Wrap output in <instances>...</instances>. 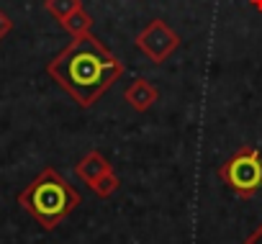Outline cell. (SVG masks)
<instances>
[{"label":"cell","mask_w":262,"mask_h":244,"mask_svg":"<svg viewBox=\"0 0 262 244\" xmlns=\"http://www.w3.org/2000/svg\"><path fill=\"white\" fill-rule=\"evenodd\" d=\"M49 77L82 108L98 103L105 90L123 75V64L93 34L75 36L49 64Z\"/></svg>","instance_id":"obj_1"},{"label":"cell","mask_w":262,"mask_h":244,"mask_svg":"<svg viewBox=\"0 0 262 244\" xmlns=\"http://www.w3.org/2000/svg\"><path fill=\"white\" fill-rule=\"evenodd\" d=\"M160 98V90L147 80V77H139L134 80L126 90H123V100L131 105V110H137V113H147Z\"/></svg>","instance_id":"obj_5"},{"label":"cell","mask_w":262,"mask_h":244,"mask_svg":"<svg viewBox=\"0 0 262 244\" xmlns=\"http://www.w3.org/2000/svg\"><path fill=\"white\" fill-rule=\"evenodd\" d=\"M118 185H121V178L116 175V170L111 167L105 175H100L93 185H90V190L98 195V198H111L116 190H118Z\"/></svg>","instance_id":"obj_8"},{"label":"cell","mask_w":262,"mask_h":244,"mask_svg":"<svg viewBox=\"0 0 262 244\" xmlns=\"http://www.w3.org/2000/svg\"><path fill=\"white\" fill-rule=\"evenodd\" d=\"M249 3H252V6L257 8V11H262V0H249Z\"/></svg>","instance_id":"obj_12"},{"label":"cell","mask_w":262,"mask_h":244,"mask_svg":"<svg viewBox=\"0 0 262 244\" xmlns=\"http://www.w3.org/2000/svg\"><path fill=\"white\" fill-rule=\"evenodd\" d=\"M11 31H13V21H11V16L3 8H0V41H3Z\"/></svg>","instance_id":"obj_10"},{"label":"cell","mask_w":262,"mask_h":244,"mask_svg":"<svg viewBox=\"0 0 262 244\" xmlns=\"http://www.w3.org/2000/svg\"><path fill=\"white\" fill-rule=\"evenodd\" d=\"M80 193L70 185V180L57 172L54 167L41 170L21 193H18V206L44 229L52 231L57 229L77 206H80Z\"/></svg>","instance_id":"obj_2"},{"label":"cell","mask_w":262,"mask_h":244,"mask_svg":"<svg viewBox=\"0 0 262 244\" xmlns=\"http://www.w3.org/2000/svg\"><path fill=\"white\" fill-rule=\"evenodd\" d=\"M62 29L75 39V36H85V34H90V29H93V16L85 11V8H77L75 13H70L64 21H62Z\"/></svg>","instance_id":"obj_7"},{"label":"cell","mask_w":262,"mask_h":244,"mask_svg":"<svg viewBox=\"0 0 262 244\" xmlns=\"http://www.w3.org/2000/svg\"><path fill=\"white\" fill-rule=\"evenodd\" d=\"M134 44H137V49H142V52L147 54L149 62L162 64V62L180 47V36H178L165 21L155 18V21H149V24L137 34Z\"/></svg>","instance_id":"obj_4"},{"label":"cell","mask_w":262,"mask_h":244,"mask_svg":"<svg viewBox=\"0 0 262 244\" xmlns=\"http://www.w3.org/2000/svg\"><path fill=\"white\" fill-rule=\"evenodd\" d=\"M221 183L236 193L239 198H252L262 188V154L257 147H242L236 149L221 167H219Z\"/></svg>","instance_id":"obj_3"},{"label":"cell","mask_w":262,"mask_h":244,"mask_svg":"<svg viewBox=\"0 0 262 244\" xmlns=\"http://www.w3.org/2000/svg\"><path fill=\"white\" fill-rule=\"evenodd\" d=\"M111 167H113V165H111V162H108V160H105L100 152H88V154H85V157L75 165V175H77V178H80V180H82L88 188H90V185H93V183H95L100 175H105Z\"/></svg>","instance_id":"obj_6"},{"label":"cell","mask_w":262,"mask_h":244,"mask_svg":"<svg viewBox=\"0 0 262 244\" xmlns=\"http://www.w3.org/2000/svg\"><path fill=\"white\" fill-rule=\"evenodd\" d=\"M44 8H47L49 16H54L62 24L70 13H75L77 8H82V0H44Z\"/></svg>","instance_id":"obj_9"},{"label":"cell","mask_w":262,"mask_h":244,"mask_svg":"<svg viewBox=\"0 0 262 244\" xmlns=\"http://www.w3.org/2000/svg\"><path fill=\"white\" fill-rule=\"evenodd\" d=\"M244 244H262V224H259V226L244 239Z\"/></svg>","instance_id":"obj_11"}]
</instances>
